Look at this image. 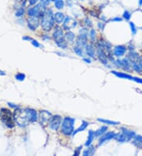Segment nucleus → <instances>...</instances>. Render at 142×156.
Wrapping results in <instances>:
<instances>
[{
	"mask_svg": "<svg viewBox=\"0 0 142 156\" xmlns=\"http://www.w3.org/2000/svg\"><path fill=\"white\" fill-rule=\"evenodd\" d=\"M15 122L22 128L26 127L29 123H34L38 121L39 114L36 110L32 108L19 109L16 110L14 114Z\"/></svg>",
	"mask_w": 142,
	"mask_h": 156,
	"instance_id": "f257e3e1",
	"label": "nucleus"
},
{
	"mask_svg": "<svg viewBox=\"0 0 142 156\" xmlns=\"http://www.w3.org/2000/svg\"><path fill=\"white\" fill-rule=\"evenodd\" d=\"M54 14L52 9H47L43 14L40 17V25L43 31L50 32L54 28L56 24Z\"/></svg>",
	"mask_w": 142,
	"mask_h": 156,
	"instance_id": "f03ea898",
	"label": "nucleus"
},
{
	"mask_svg": "<svg viewBox=\"0 0 142 156\" xmlns=\"http://www.w3.org/2000/svg\"><path fill=\"white\" fill-rule=\"evenodd\" d=\"M52 38L58 47L63 50H65L67 48L68 43L65 38V34H64L63 28L56 26L52 34Z\"/></svg>",
	"mask_w": 142,
	"mask_h": 156,
	"instance_id": "7ed1b4c3",
	"label": "nucleus"
},
{
	"mask_svg": "<svg viewBox=\"0 0 142 156\" xmlns=\"http://www.w3.org/2000/svg\"><path fill=\"white\" fill-rule=\"evenodd\" d=\"M74 123L75 118L69 117V116H66L63 118L60 127V131L62 134L64 135L65 137L72 136L74 132Z\"/></svg>",
	"mask_w": 142,
	"mask_h": 156,
	"instance_id": "20e7f679",
	"label": "nucleus"
},
{
	"mask_svg": "<svg viewBox=\"0 0 142 156\" xmlns=\"http://www.w3.org/2000/svg\"><path fill=\"white\" fill-rule=\"evenodd\" d=\"M46 10H47V6L40 3L36 6H33L32 7L29 8L27 13H28L29 17H35L40 18Z\"/></svg>",
	"mask_w": 142,
	"mask_h": 156,
	"instance_id": "39448f33",
	"label": "nucleus"
},
{
	"mask_svg": "<svg viewBox=\"0 0 142 156\" xmlns=\"http://www.w3.org/2000/svg\"><path fill=\"white\" fill-rule=\"evenodd\" d=\"M2 111V121L4 125L9 129H13L14 126V118H13L12 113L10 110L6 108H3Z\"/></svg>",
	"mask_w": 142,
	"mask_h": 156,
	"instance_id": "423d86ee",
	"label": "nucleus"
},
{
	"mask_svg": "<svg viewBox=\"0 0 142 156\" xmlns=\"http://www.w3.org/2000/svg\"><path fill=\"white\" fill-rule=\"evenodd\" d=\"M111 73L115 75V77H118V78H122V79L129 80V81H132L136 83L142 84V78L138 77H133L132 75L129 74L127 73H123L119 72V71H116V70H111Z\"/></svg>",
	"mask_w": 142,
	"mask_h": 156,
	"instance_id": "0eeeda50",
	"label": "nucleus"
},
{
	"mask_svg": "<svg viewBox=\"0 0 142 156\" xmlns=\"http://www.w3.org/2000/svg\"><path fill=\"white\" fill-rule=\"evenodd\" d=\"M63 120V118L58 114L52 115L48 121L49 129L52 131H58L60 129Z\"/></svg>",
	"mask_w": 142,
	"mask_h": 156,
	"instance_id": "6e6552de",
	"label": "nucleus"
},
{
	"mask_svg": "<svg viewBox=\"0 0 142 156\" xmlns=\"http://www.w3.org/2000/svg\"><path fill=\"white\" fill-rule=\"evenodd\" d=\"M77 25V21L74 20L70 16H66V18L64 20V22L63 23V29H65L66 31H70V29H72L73 28Z\"/></svg>",
	"mask_w": 142,
	"mask_h": 156,
	"instance_id": "1a4fd4ad",
	"label": "nucleus"
},
{
	"mask_svg": "<svg viewBox=\"0 0 142 156\" xmlns=\"http://www.w3.org/2000/svg\"><path fill=\"white\" fill-rule=\"evenodd\" d=\"M27 24L29 29L32 31H35L40 24V18L35 17H29L27 18Z\"/></svg>",
	"mask_w": 142,
	"mask_h": 156,
	"instance_id": "9d476101",
	"label": "nucleus"
},
{
	"mask_svg": "<svg viewBox=\"0 0 142 156\" xmlns=\"http://www.w3.org/2000/svg\"><path fill=\"white\" fill-rule=\"evenodd\" d=\"M52 116V114L45 110H42L40 112V115H39V120H40V124L41 125H44V124H48V121L50 118Z\"/></svg>",
	"mask_w": 142,
	"mask_h": 156,
	"instance_id": "9b49d317",
	"label": "nucleus"
},
{
	"mask_svg": "<svg viewBox=\"0 0 142 156\" xmlns=\"http://www.w3.org/2000/svg\"><path fill=\"white\" fill-rule=\"evenodd\" d=\"M127 47L125 45H118L115 47L113 49V55L115 57H117L118 58H122L125 55L127 52Z\"/></svg>",
	"mask_w": 142,
	"mask_h": 156,
	"instance_id": "f8f14e48",
	"label": "nucleus"
},
{
	"mask_svg": "<svg viewBox=\"0 0 142 156\" xmlns=\"http://www.w3.org/2000/svg\"><path fill=\"white\" fill-rule=\"evenodd\" d=\"M116 134L117 133H115V132H105L104 135H102L101 137H99V141H98V146H101L104 144H105L107 141L111 140L112 139H115Z\"/></svg>",
	"mask_w": 142,
	"mask_h": 156,
	"instance_id": "ddd939ff",
	"label": "nucleus"
},
{
	"mask_svg": "<svg viewBox=\"0 0 142 156\" xmlns=\"http://www.w3.org/2000/svg\"><path fill=\"white\" fill-rule=\"evenodd\" d=\"M88 37L89 36L88 35H85V34H79L78 36L76 39V45L80 46L81 47H85V46L88 44Z\"/></svg>",
	"mask_w": 142,
	"mask_h": 156,
	"instance_id": "4468645a",
	"label": "nucleus"
},
{
	"mask_svg": "<svg viewBox=\"0 0 142 156\" xmlns=\"http://www.w3.org/2000/svg\"><path fill=\"white\" fill-rule=\"evenodd\" d=\"M84 51H85V55L88 57L91 58H96V55H97V50H95L93 45L92 43H88L85 47H84Z\"/></svg>",
	"mask_w": 142,
	"mask_h": 156,
	"instance_id": "2eb2a0df",
	"label": "nucleus"
},
{
	"mask_svg": "<svg viewBox=\"0 0 142 156\" xmlns=\"http://www.w3.org/2000/svg\"><path fill=\"white\" fill-rule=\"evenodd\" d=\"M120 130H121V132H123V134H125V136H126V137H127L128 138L130 139V140L133 139L135 136L137 135V133H136L135 131L131 130V129H127V128L122 127L120 129Z\"/></svg>",
	"mask_w": 142,
	"mask_h": 156,
	"instance_id": "dca6fc26",
	"label": "nucleus"
},
{
	"mask_svg": "<svg viewBox=\"0 0 142 156\" xmlns=\"http://www.w3.org/2000/svg\"><path fill=\"white\" fill-rule=\"evenodd\" d=\"M54 17H55V22H56V24H63V22H64V20H65V18H66V16L63 12L58 11V12L55 13V14H54Z\"/></svg>",
	"mask_w": 142,
	"mask_h": 156,
	"instance_id": "f3484780",
	"label": "nucleus"
},
{
	"mask_svg": "<svg viewBox=\"0 0 142 156\" xmlns=\"http://www.w3.org/2000/svg\"><path fill=\"white\" fill-rule=\"evenodd\" d=\"M96 137V135H95V132L93 130H89V132H88V138H87L86 141L84 143V146L85 147H89L91 146L92 142H93L94 139Z\"/></svg>",
	"mask_w": 142,
	"mask_h": 156,
	"instance_id": "a211bd4d",
	"label": "nucleus"
},
{
	"mask_svg": "<svg viewBox=\"0 0 142 156\" xmlns=\"http://www.w3.org/2000/svg\"><path fill=\"white\" fill-rule=\"evenodd\" d=\"M115 139H116L118 143H121V144H123V143H128V142L130 141V139H129L125 134H123L122 132H121L120 133H117V134H116Z\"/></svg>",
	"mask_w": 142,
	"mask_h": 156,
	"instance_id": "6ab92c4d",
	"label": "nucleus"
},
{
	"mask_svg": "<svg viewBox=\"0 0 142 156\" xmlns=\"http://www.w3.org/2000/svg\"><path fill=\"white\" fill-rule=\"evenodd\" d=\"M89 125V123L87 121H81V125H80L79 127L77 128V129H74V133H73V137H74L75 135H77L78 132H83V131H84V130L86 129L87 127Z\"/></svg>",
	"mask_w": 142,
	"mask_h": 156,
	"instance_id": "aec40b11",
	"label": "nucleus"
},
{
	"mask_svg": "<svg viewBox=\"0 0 142 156\" xmlns=\"http://www.w3.org/2000/svg\"><path fill=\"white\" fill-rule=\"evenodd\" d=\"M122 69L125 70V71H130V70L132 69L131 68L130 60L127 57H125V58L122 59Z\"/></svg>",
	"mask_w": 142,
	"mask_h": 156,
	"instance_id": "412c9836",
	"label": "nucleus"
},
{
	"mask_svg": "<svg viewBox=\"0 0 142 156\" xmlns=\"http://www.w3.org/2000/svg\"><path fill=\"white\" fill-rule=\"evenodd\" d=\"M73 50H74V52L77 56L81 57V58H84V54H85L84 47H80V46L75 45L74 46V47H73Z\"/></svg>",
	"mask_w": 142,
	"mask_h": 156,
	"instance_id": "4be33fe9",
	"label": "nucleus"
},
{
	"mask_svg": "<svg viewBox=\"0 0 142 156\" xmlns=\"http://www.w3.org/2000/svg\"><path fill=\"white\" fill-rule=\"evenodd\" d=\"M65 38L67 41V43H74L75 39H76V36H75L74 32H73L70 30V31H66V32L65 33Z\"/></svg>",
	"mask_w": 142,
	"mask_h": 156,
	"instance_id": "5701e85b",
	"label": "nucleus"
},
{
	"mask_svg": "<svg viewBox=\"0 0 142 156\" xmlns=\"http://www.w3.org/2000/svg\"><path fill=\"white\" fill-rule=\"evenodd\" d=\"M132 144L133 145L138 147V148H141L142 147V136L141 135L137 134L133 139Z\"/></svg>",
	"mask_w": 142,
	"mask_h": 156,
	"instance_id": "b1692460",
	"label": "nucleus"
},
{
	"mask_svg": "<svg viewBox=\"0 0 142 156\" xmlns=\"http://www.w3.org/2000/svg\"><path fill=\"white\" fill-rule=\"evenodd\" d=\"M97 121L101 122L103 124H106V125H118L120 124L119 121H111V120H107V119H103V118H97Z\"/></svg>",
	"mask_w": 142,
	"mask_h": 156,
	"instance_id": "393cba45",
	"label": "nucleus"
},
{
	"mask_svg": "<svg viewBox=\"0 0 142 156\" xmlns=\"http://www.w3.org/2000/svg\"><path fill=\"white\" fill-rule=\"evenodd\" d=\"M108 129V127L107 125H103L101 127L98 129L97 130L95 131V135H96V137H100L102 135H104L105 132H107Z\"/></svg>",
	"mask_w": 142,
	"mask_h": 156,
	"instance_id": "a878e982",
	"label": "nucleus"
},
{
	"mask_svg": "<svg viewBox=\"0 0 142 156\" xmlns=\"http://www.w3.org/2000/svg\"><path fill=\"white\" fill-rule=\"evenodd\" d=\"M88 148L86 149V150H84V151H83V153H82V155L84 156H91V155H93L94 154H95V151H96V149H95V147L94 146H89V147H87Z\"/></svg>",
	"mask_w": 142,
	"mask_h": 156,
	"instance_id": "bb28decb",
	"label": "nucleus"
},
{
	"mask_svg": "<svg viewBox=\"0 0 142 156\" xmlns=\"http://www.w3.org/2000/svg\"><path fill=\"white\" fill-rule=\"evenodd\" d=\"M89 38L90 41H91V43H93L94 41L96 40V39H97V31H96V29H92L89 30Z\"/></svg>",
	"mask_w": 142,
	"mask_h": 156,
	"instance_id": "cd10ccee",
	"label": "nucleus"
},
{
	"mask_svg": "<svg viewBox=\"0 0 142 156\" xmlns=\"http://www.w3.org/2000/svg\"><path fill=\"white\" fill-rule=\"evenodd\" d=\"M54 6H55V7H56V9H58V10H62V9H63L64 6H65V3H64L63 0H58V1L55 2Z\"/></svg>",
	"mask_w": 142,
	"mask_h": 156,
	"instance_id": "c85d7f7f",
	"label": "nucleus"
},
{
	"mask_svg": "<svg viewBox=\"0 0 142 156\" xmlns=\"http://www.w3.org/2000/svg\"><path fill=\"white\" fill-rule=\"evenodd\" d=\"M129 25H130L131 33H132L133 36H135L137 32V26H136V24H134V22H129Z\"/></svg>",
	"mask_w": 142,
	"mask_h": 156,
	"instance_id": "c756f323",
	"label": "nucleus"
},
{
	"mask_svg": "<svg viewBox=\"0 0 142 156\" xmlns=\"http://www.w3.org/2000/svg\"><path fill=\"white\" fill-rule=\"evenodd\" d=\"M132 17V14L129 10H125L123 14V18L125 21H130Z\"/></svg>",
	"mask_w": 142,
	"mask_h": 156,
	"instance_id": "7c9ffc66",
	"label": "nucleus"
},
{
	"mask_svg": "<svg viewBox=\"0 0 142 156\" xmlns=\"http://www.w3.org/2000/svg\"><path fill=\"white\" fill-rule=\"evenodd\" d=\"M25 77H26V76L23 73H18L15 75V79L18 81H23L25 79Z\"/></svg>",
	"mask_w": 142,
	"mask_h": 156,
	"instance_id": "2f4dec72",
	"label": "nucleus"
},
{
	"mask_svg": "<svg viewBox=\"0 0 142 156\" xmlns=\"http://www.w3.org/2000/svg\"><path fill=\"white\" fill-rule=\"evenodd\" d=\"M24 14H25V9L23 7L20 8V9L16 10V12H15V16L17 17H22Z\"/></svg>",
	"mask_w": 142,
	"mask_h": 156,
	"instance_id": "473e14b6",
	"label": "nucleus"
},
{
	"mask_svg": "<svg viewBox=\"0 0 142 156\" xmlns=\"http://www.w3.org/2000/svg\"><path fill=\"white\" fill-rule=\"evenodd\" d=\"M31 43H32V45L34 47H36V48L42 47V45H41L40 43H39L38 41L36 40H32L31 41Z\"/></svg>",
	"mask_w": 142,
	"mask_h": 156,
	"instance_id": "72a5a7b5",
	"label": "nucleus"
},
{
	"mask_svg": "<svg viewBox=\"0 0 142 156\" xmlns=\"http://www.w3.org/2000/svg\"><path fill=\"white\" fill-rule=\"evenodd\" d=\"M84 24H85V26L86 27H92V21L89 19V17H85L84 20Z\"/></svg>",
	"mask_w": 142,
	"mask_h": 156,
	"instance_id": "f704fd0d",
	"label": "nucleus"
},
{
	"mask_svg": "<svg viewBox=\"0 0 142 156\" xmlns=\"http://www.w3.org/2000/svg\"><path fill=\"white\" fill-rule=\"evenodd\" d=\"M123 18H122V17H115L114 18H111V19L109 20V22H123Z\"/></svg>",
	"mask_w": 142,
	"mask_h": 156,
	"instance_id": "c9c22d12",
	"label": "nucleus"
},
{
	"mask_svg": "<svg viewBox=\"0 0 142 156\" xmlns=\"http://www.w3.org/2000/svg\"><path fill=\"white\" fill-rule=\"evenodd\" d=\"M97 27H98V29H99L100 31H104V28H105V23H104V22H99V23L97 24Z\"/></svg>",
	"mask_w": 142,
	"mask_h": 156,
	"instance_id": "e433bc0d",
	"label": "nucleus"
},
{
	"mask_svg": "<svg viewBox=\"0 0 142 156\" xmlns=\"http://www.w3.org/2000/svg\"><path fill=\"white\" fill-rule=\"evenodd\" d=\"M7 105L13 109L18 108V106H17V105H16V104H14V103H10V102L7 103Z\"/></svg>",
	"mask_w": 142,
	"mask_h": 156,
	"instance_id": "4c0bfd02",
	"label": "nucleus"
},
{
	"mask_svg": "<svg viewBox=\"0 0 142 156\" xmlns=\"http://www.w3.org/2000/svg\"><path fill=\"white\" fill-rule=\"evenodd\" d=\"M82 61L85 63H88V64H91L92 63V60L91 58H82Z\"/></svg>",
	"mask_w": 142,
	"mask_h": 156,
	"instance_id": "58836bf2",
	"label": "nucleus"
},
{
	"mask_svg": "<svg viewBox=\"0 0 142 156\" xmlns=\"http://www.w3.org/2000/svg\"><path fill=\"white\" fill-rule=\"evenodd\" d=\"M81 148H82V146L78 147H77V148L76 149V150H75L74 155H76V156L79 155H80V151H81Z\"/></svg>",
	"mask_w": 142,
	"mask_h": 156,
	"instance_id": "ea45409f",
	"label": "nucleus"
},
{
	"mask_svg": "<svg viewBox=\"0 0 142 156\" xmlns=\"http://www.w3.org/2000/svg\"><path fill=\"white\" fill-rule=\"evenodd\" d=\"M40 1L41 3H43L46 6H48L50 4V2H51V0H40Z\"/></svg>",
	"mask_w": 142,
	"mask_h": 156,
	"instance_id": "a19ab883",
	"label": "nucleus"
},
{
	"mask_svg": "<svg viewBox=\"0 0 142 156\" xmlns=\"http://www.w3.org/2000/svg\"><path fill=\"white\" fill-rule=\"evenodd\" d=\"M22 40H25V41H32L33 39L32 38V37H30V36H25L22 37Z\"/></svg>",
	"mask_w": 142,
	"mask_h": 156,
	"instance_id": "79ce46f5",
	"label": "nucleus"
},
{
	"mask_svg": "<svg viewBox=\"0 0 142 156\" xmlns=\"http://www.w3.org/2000/svg\"><path fill=\"white\" fill-rule=\"evenodd\" d=\"M41 38H42V40H44V41H46V40H51V37H50V36H48V35H43V36H42V37H41Z\"/></svg>",
	"mask_w": 142,
	"mask_h": 156,
	"instance_id": "37998d69",
	"label": "nucleus"
},
{
	"mask_svg": "<svg viewBox=\"0 0 142 156\" xmlns=\"http://www.w3.org/2000/svg\"><path fill=\"white\" fill-rule=\"evenodd\" d=\"M38 2V0H29V3L30 6H35L36 5V3Z\"/></svg>",
	"mask_w": 142,
	"mask_h": 156,
	"instance_id": "c03bdc74",
	"label": "nucleus"
},
{
	"mask_svg": "<svg viewBox=\"0 0 142 156\" xmlns=\"http://www.w3.org/2000/svg\"><path fill=\"white\" fill-rule=\"evenodd\" d=\"M0 75H1V76H5L6 72H4V71H2V70H0Z\"/></svg>",
	"mask_w": 142,
	"mask_h": 156,
	"instance_id": "a18cd8bd",
	"label": "nucleus"
},
{
	"mask_svg": "<svg viewBox=\"0 0 142 156\" xmlns=\"http://www.w3.org/2000/svg\"><path fill=\"white\" fill-rule=\"evenodd\" d=\"M138 5L139 6H142V0H138Z\"/></svg>",
	"mask_w": 142,
	"mask_h": 156,
	"instance_id": "49530a36",
	"label": "nucleus"
},
{
	"mask_svg": "<svg viewBox=\"0 0 142 156\" xmlns=\"http://www.w3.org/2000/svg\"><path fill=\"white\" fill-rule=\"evenodd\" d=\"M56 1H58V0H51V2H54V3L56 2Z\"/></svg>",
	"mask_w": 142,
	"mask_h": 156,
	"instance_id": "de8ad7c7",
	"label": "nucleus"
},
{
	"mask_svg": "<svg viewBox=\"0 0 142 156\" xmlns=\"http://www.w3.org/2000/svg\"><path fill=\"white\" fill-rule=\"evenodd\" d=\"M67 1H72V0H67Z\"/></svg>",
	"mask_w": 142,
	"mask_h": 156,
	"instance_id": "09e8293b",
	"label": "nucleus"
},
{
	"mask_svg": "<svg viewBox=\"0 0 142 156\" xmlns=\"http://www.w3.org/2000/svg\"><path fill=\"white\" fill-rule=\"evenodd\" d=\"M81 1H84V0H81Z\"/></svg>",
	"mask_w": 142,
	"mask_h": 156,
	"instance_id": "8fccbe9b",
	"label": "nucleus"
},
{
	"mask_svg": "<svg viewBox=\"0 0 142 156\" xmlns=\"http://www.w3.org/2000/svg\"><path fill=\"white\" fill-rule=\"evenodd\" d=\"M141 29H142V27H141Z\"/></svg>",
	"mask_w": 142,
	"mask_h": 156,
	"instance_id": "3c124183",
	"label": "nucleus"
},
{
	"mask_svg": "<svg viewBox=\"0 0 142 156\" xmlns=\"http://www.w3.org/2000/svg\"><path fill=\"white\" fill-rule=\"evenodd\" d=\"M0 116H1V114H0Z\"/></svg>",
	"mask_w": 142,
	"mask_h": 156,
	"instance_id": "603ef678",
	"label": "nucleus"
}]
</instances>
